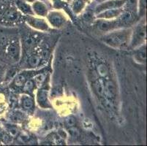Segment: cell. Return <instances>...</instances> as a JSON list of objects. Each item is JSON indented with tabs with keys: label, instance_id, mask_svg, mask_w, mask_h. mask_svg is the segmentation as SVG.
I'll list each match as a JSON object with an SVG mask.
<instances>
[{
	"label": "cell",
	"instance_id": "17",
	"mask_svg": "<svg viewBox=\"0 0 147 146\" xmlns=\"http://www.w3.org/2000/svg\"><path fill=\"white\" fill-rule=\"evenodd\" d=\"M97 72L101 77H106L108 75V69L104 64H100L97 66Z\"/></svg>",
	"mask_w": 147,
	"mask_h": 146
},
{
	"label": "cell",
	"instance_id": "10",
	"mask_svg": "<svg viewBox=\"0 0 147 146\" xmlns=\"http://www.w3.org/2000/svg\"><path fill=\"white\" fill-rule=\"evenodd\" d=\"M18 17H19V14L17 12V10H16L13 8L11 9H9V10H7L5 13V19L7 20V21H15L18 19Z\"/></svg>",
	"mask_w": 147,
	"mask_h": 146
},
{
	"label": "cell",
	"instance_id": "3",
	"mask_svg": "<svg viewBox=\"0 0 147 146\" xmlns=\"http://www.w3.org/2000/svg\"><path fill=\"white\" fill-rule=\"evenodd\" d=\"M146 37V28L145 26H140L136 29V32L134 34V37H133V46H136L138 45L141 41L144 40Z\"/></svg>",
	"mask_w": 147,
	"mask_h": 146
},
{
	"label": "cell",
	"instance_id": "14",
	"mask_svg": "<svg viewBox=\"0 0 147 146\" xmlns=\"http://www.w3.org/2000/svg\"><path fill=\"white\" fill-rule=\"evenodd\" d=\"M136 57L138 61L144 63L146 61V46H143L136 53Z\"/></svg>",
	"mask_w": 147,
	"mask_h": 146
},
{
	"label": "cell",
	"instance_id": "8",
	"mask_svg": "<svg viewBox=\"0 0 147 146\" xmlns=\"http://www.w3.org/2000/svg\"><path fill=\"white\" fill-rule=\"evenodd\" d=\"M118 24L119 22L117 21H102L99 24L98 26L100 30L103 32H108L117 27Z\"/></svg>",
	"mask_w": 147,
	"mask_h": 146
},
{
	"label": "cell",
	"instance_id": "20",
	"mask_svg": "<svg viewBox=\"0 0 147 146\" xmlns=\"http://www.w3.org/2000/svg\"><path fill=\"white\" fill-rule=\"evenodd\" d=\"M34 44H35V41H34L33 37H28L25 39L24 46L26 50H30V49H32L34 46Z\"/></svg>",
	"mask_w": 147,
	"mask_h": 146
},
{
	"label": "cell",
	"instance_id": "5",
	"mask_svg": "<svg viewBox=\"0 0 147 146\" xmlns=\"http://www.w3.org/2000/svg\"><path fill=\"white\" fill-rule=\"evenodd\" d=\"M28 23L30 24L31 26L36 29H39L41 30H46L48 29V26L46 23L43 20L37 19V18H28Z\"/></svg>",
	"mask_w": 147,
	"mask_h": 146
},
{
	"label": "cell",
	"instance_id": "7",
	"mask_svg": "<svg viewBox=\"0 0 147 146\" xmlns=\"http://www.w3.org/2000/svg\"><path fill=\"white\" fill-rule=\"evenodd\" d=\"M49 19L51 24L56 27H60L64 24V18L59 13H51L49 15Z\"/></svg>",
	"mask_w": 147,
	"mask_h": 146
},
{
	"label": "cell",
	"instance_id": "2",
	"mask_svg": "<svg viewBox=\"0 0 147 146\" xmlns=\"http://www.w3.org/2000/svg\"><path fill=\"white\" fill-rule=\"evenodd\" d=\"M7 53L12 59L15 61L18 59L20 56V46L18 42H13L9 45L7 48Z\"/></svg>",
	"mask_w": 147,
	"mask_h": 146
},
{
	"label": "cell",
	"instance_id": "4",
	"mask_svg": "<svg viewBox=\"0 0 147 146\" xmlns=\"http://www.w3.org/2000/svg\"><path fill=\"white\" fill-rule=\"evenodd\" d=\"M105 96L110 100H113L117 95V88L112 81L105 83Z\"/></svg>",
	"mask_w": 147,
	"mask_h": 146
},
{
	"label": "cell",
	"instance_id": "1",
	"mask_svg": "<svg viewBox=\"0 0 147 146\" xmlns=\"http://www.w3.org/2000/svg\"><path fill=\"white\" fill-rule=\"evenodd\" d=\"M129 37L128 30L119 31L108 34L103 39V41L108 45L114 48H121L127 45Z\"/></svg>",
	"mask_w": 147,
	"mask_h": 146
},
{
	"label": "cell",
	"instance_id": "12",
	"mask_svg": "<svg viewBox=\"0 0 147 146\" xmlns=\"http://www.w3.org/2000/svg\"><path fill=\"white\" fill-rule=\"evenodd\" d=\"M21 104L24 109L29 110L33 107V100L29 96L24 95L21 97Z\"/></svg>",
	"mask_w": 147,
	"mask_h": 146
},
{
	"label": "cell",
	"instance_id": "15",
	"mask_svg": "<svg viewBox=\"0 0 147 146\" xmlns=\"http://www.w3.org/2000/svg\"><path fill=\"white\" fill-rule=\"evenodd\" d=\"M40 56H37V55L31 56L29 58V60H28L29 66L33 68L37 67L40 64Z\"/></svg>",
	"mask_w": 147,
	"mask_h": 146
},
{
	"label": "cell",
	"instance_id": "21",
	"mask_svg": "<svg viewBox=\"0 0 147 146\" xmlns=\"http://www.w3.org/2000/svg\"><path fill=\"white\" fill-rule=\"evenodd\" d=\"M34 88V83L32 80H28L26 81L24 85V90L25 92H32Z\"/></svg>",
	"mask_w": 147,
	"mask_h": 146
},
{
	"label": "cell",
	"instance_id": "13",
	"mask_svg": "<svg viewBox=\"0 0 147 146\" xmlns=\"http://www.w3.org/2000/svg\"><path fill=\"white\" fill-rule=\"evenodd\" d=\"M34 9L36 13L40 15H45L47 13V10L45 5L41 2H36L34 5Z\"/></svg>",
	"mask_w": 147,
	"mask_h": 146
},
{
	"label": "cell",
	"instance_id": "25",
	"mask_svg": "<svg viewBox=\"0 0 147 146\" xmlns=\"http://www.w3.org/2000/svg\"><path fill=\"white\" fill-rule=\"evenodd\" d=\"M27 1H29V2H32L33 0H27Z\"/></svg>",
	"mask_w": 147,
	"mask_h": 146
},
{
	"label": "cell",
	"instance_id": "16",
	"mask_svg": "<svg viewBox=\"0 0 147 146\" xmlns=\"http://www.w3.org/2000/svg\"><path fill=\"white\" fill-rule=\"evenodd\" d=\"M121 13V10H108V11L105 12L102 14L100 15L99 17L100 18H113V17H115V16H117L118 15L120 14Z\"/></svg>",
	"mask_w": 147,
	"mask_h": 146
},
{
	"label": "cell",
	"instance_id": "19",
	"mask_svg": "<svg viewBox=\"0 0 147 146\" xmlns=\"http://www.w3.org/2000/svg\"><path fill=\"white\" fill-rule=\"evenodd\" d=\"M26 82V77L24 75H18L15 78L14 83L16 86H23Z\"/></svg>",
	"mask_w": 147,
	"mask_h": 146
},
{
	"label": "cell",
	"instance_id": "18",
	"mask_svg": "<svg viewBox=\"0 0 147 146\" xmlns=\"http://www.w3.org/2000/svg\"><path fill=\"white\" fill-rule=\"evenodd\" d=\"M45 75L40 74V75H37V76L34 77V82L37 87H41L42 85V84H43V83L45 82Z\"/></svg>",
	"mask_w": 147,
	"mask_h": 146
},
{
	"label": "cell",
	"instance_id": "6",
	"mask_svg": "<svg viewBox=\"0 0 147 146\" xmlns=\"http://www.w3.org/2000/svg\"><path fill=\"white\" fill-rule=\"evenodd\" d=\"M37 102L42 108H48L49 106L48 100V92L45 90H40L37 94Z\"/></svg>",
	"mask_w": 147,
	"mask_h": 146
},
{
	"label": "cell",
	"instance_id": "24",
	"mask_svg": "<svg viewBox=\"0 0 147 146\" xmlns=\"http://www.w3.org/2000/svg\"><path fill=\"white\" fill-rule=\"evenodd\" d=\"M9 132H10V134L13 137H16L18 133V129H17V128H16V127H11V128H10Z\"/></svg>",
	"mask_w": 147,
	"mask_h": 146
},
{
	"label": "cell",
	"instance_id": "9",
	"mask_svg": "<svg viewBox=\"0 0 147 146\" xmlns=\"http://www.w3.org/2000/svg\"><path fill=\"white\" fill-rule=\"evenodd\" d=\"M94 90L96 93L100 96H105V82L102 79H99L94 83Z\"/></svg>",
	"mask_w": 147,
	"mask_h": 146
},
{
	"label": "cell",
	"instance_id": "23",
	"mask_svg": "<svg viewBox=\"0 0 147 146\" xmlns=\"http://www.w3.org/2000/svg\"><path fill=\"white\" fill-rule=\"evenodd\" d=\"M65 122H66V124L68 126L73 127L76 125V119L72 117V116H70V117L67 118L66 120H65Z\"/></svg>",
	"mask_w": 147,
	"mask_h": 146
},
{
	"label": "cell",
	"instance_id": "22",
	"mask_svg": "<svg viewBox=\"0 0 147 146\" xmlns=\"http://www.w3.org/2000/svg\"><path fill=\"white\" fill-rule=\"evenodd\" d=\"M18 7H19V8L21 9V10H22L24 13H32V11H31V9H30V7L28 6L27 5H26V4L24 3H20L18 4Z\"/></svg>",
	"mask_w": 147,
	"mask_h": 146
},
{
	"label": "cell",
	"instance_id": "11",
	"mask_svg": "<svg viewBox=\"0 0 147 146\" xmlns=\"http://www.w3.org/2000/svg\"><path fill=\"white\" fill-rule=\"evenodd\" d=\"M125 1H113V2H107L105 5H102L99 7L98 11L102 10H106V9H111V8L116 7H120L123 5V2Z\"/></svg>",
	"mask_w": 147,
	"mask_h": 146
}]
</instances>
